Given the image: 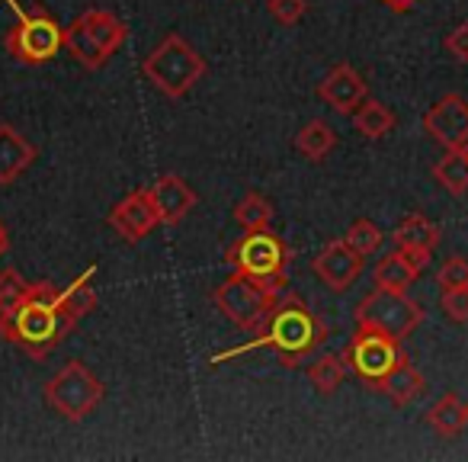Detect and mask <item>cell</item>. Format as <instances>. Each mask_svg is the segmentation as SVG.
<instances>
[{"instance_id": "1", "label": "cell", "mask_w": 468, "mask_h": 462, "mask_svg": "<svg viewBox=\"0 0 468 462\" xmlns=\"http://www.w3.org/2000/svg\"><path fill=\"white\" fill-rule=\"evenodd\" d=\"M78 328V318L61 302V289L52 283H29L23 299L0 318V338L42 360Z\"/></svg>"}, {"instance_id": "2", "label": "cell", "mask_w": 468, "mask_h": 462, "mask_svg": "<svg viewBox=\"0 0 468 462\" xmlns=\"http://www.w3.org/2000/svg\"><path fill=\"white\" fill-rule=\"evenodd\" d=\"M327 340L324 321L314 315V308L302 299L299 293H282L276 299V308L270 312L267 325L257 331V340L248 344L244 350H254V347H270L276 350V357L286 366H295L299 360L312 357L321 344Z\"/></svg>"}, {"instance_id": "3", "label": "cell", "mask_w": 468, "mask_h": 462, "mask_svg": "<svg viewBox=\"0 0 468 462\" xmlns=\"http://www.w3.org/2000/svg\"><path fill=\"white\" fill-rule=\"evenodd\" d=\"M292 261V251L280 235H273L270 228L261 231H248L234 244H228L225 263L231 274L248 276L257 286L270 289V293H286V267Z\"/></svg>"}, {"instance_id": "4", "label": "cell", "mask_w": 468, "mask_h": 462, "mask_svg": "<svg viewBox=\"0 0 468 462\" xmlns=\"http://www.w3.org/2000/svg\"><path fill=\"white\" fill-rule=\"evenodd\" d=\"M142 71L164 97L180 100L202 81V74H206V59H202L183 36L170 33V36H164V42H157L154 52L144 59Z\"/></svg>"}, {"instance_id": "5", "label": "cell", "mask_w": 468, "mask_h": 462, "mask_svg": "<svg viewBox=\"0 0 468 462\" xmlns=\"http://www.w3.org/2000/svg\"><path fill=\"white\" fill-rule=\"evenodd\" d=\"M42 395H46L48 408L65 417V421H84L103 402V382L93 376L87 363L71 360L48 379Z\"/></svg>"}, {"instance_id": "6", "label": "cell", "mask_w": 468, "mask_h": 462, "mask_svg": "<svg viewBox=\"0 0 468 462\" xmlns=\"http://www.w3.org/2000/svg\"><path fill=\"white\" fill-rule=\"evenodd\" d=\"M423 308L408 293H391V289H372L356 306V325L366 331H378L385 338H395L401 344L404 338L420 328Z\"/></svg>"}, {"instance_id": "7", "label": "cell", "mask_w": 468, "mask_h": 462, "mask_svg": "<svg viewBox=\"0 0 468 462\" xmlns=\"http://www.w3.org/2000/svg\"><path fill=\"white\" fill-rule=\"evenodd\" d=\"M280 295L282 293H270V289L257 286V283L248 280V276L231 274L221 286H215L212 302L231 325H238L241 331L257 334L263 325H267L270 312L276 308V299H280Z\"/></svg>"}, {"instance_id": "8", "label": "cell", "mask_w": 468, "mask_h": 462, "mask_svg": "<svg viewBox=\"0 0 468 462\" xmlns=\"http://www.w3.org/2000/svg\"><path fill=\"white\" fill-rule=\"evenodd\" d=\"M4 46L20 65H48L65 48V27L46 10H29L7 33Z\"/></svg>"}, {"instance_id": "9", "label": "cell", "mask_w": 468, "mask_h": 462, "mask_svg": "<svg viewBox=\"0 0 468 462\" xmlns=\"http://www.w3.org/2000/svg\"><path fill=\"white\" fill-rule=\"evenodd\" d=\"M401 357L404 353L395 338H385V334H378V331H366V328H359V331L353 334V340L344 350V363L350 366L366 385H372V389L395 370Z\"/></svg>"}, {"instance_id": "10", "label": "cell", "mask_w": 468, "mask_h": 462, "mask_svg": "<svg viewBox=\"0 0 468 462\" xmlns=\"http://www.w3.org/2000/svg\"><path fill=\"white\" fill-rule=\"evenodd\" d=\"M423 132L442 148H465L468 145V100L459 93L436 100L423 113Z\"/></svg>"}, {"instance_id": "11", "label": "cell", "mask_w": 468, "mask_h": 462, "mask_svg": "<svg viewBox=\"0 0 468 462\" xmlns=\"http://www.w3.org/2000/svg\"><path fill=\"white\" fill-rule=\"evenodd\" d=\"M157 225H161V219H157L154 199H151L148 189H132L110 212V228L129 244H138L142 238H148Z\"/></svg>"}, {"instance_id": "12", "label": "cell", "mask_w": 468, "mask_h": 462, "mask_svg": "<svg viewBox=\"0 0 468 462\" xmlns=\"http://www.w3.org/2000/svg\"><path fill=\"white\" fill-rule=\"evenodd\" d=\"M318 97L340 116H353L356 106L369 97V87L353 65H334L318 84Z\"/></svg>"}, {"instance_id": "13", "label": "cell", "mask_w": 468, "mask_h": 462, "mask_svg": "<svg viewBox=\"0 0 468 462\" xmlns=\"http://www.w3.org/2000/svg\"><path fill=\"white\" fill-rule=\"evenodd\" d=\"M312 270L327 289L344 293V289H350L353 283H356V276L363 274V257L340 238V242H331L318 257H314Z\"/></svg>"}, {"instance_id": "14", "label": "cell", "mask_w": 468, "mask_h": 462, "mask_svg": "<svg viewBox=\"0 0 468 462\" xmlns=\"http://www.w3.org/2000/svg\"><path fill=\"white\" fill-rule=\"evenodd\" d=\"M148 193H151V199H154L157 219H161L164 225H176V221H183L189 215V209L199 202L196 199V189L189 187L180 174L157 177V180L148 187Z\"/></svg>"}, {"instance_id": "15", "label": "cell", "mask_w": 468, "mask_h": 462, "mask_svg": "<svg viewBox=\"0 0 468 462\" xmlns=\"http://www.w3.org/2000/svg\"><path fill=\"white\" fill-rule=\"evenodd\" d=\"M36 161V145L14 125L0 123V187L16 183Z\"/></svg>"}, {"instance_id": "16", "label": "cell", "mask_w": 468, "mask_h": 462, "mask_svg": "<svg viewBox=\"0 0 468 462\" xmlns=\"http://www.w3.org/2000/svg\"><path fill=\"white\" fill-rule=\"evenodd\" d=\"M376 389L382 392V395H388L398 408H404V404H410L414 398H420L423 392H427V379L420 376V370H417L408 357H401L395 370H391Z\"/></svg>"}, {"instance_id": "17", "label": "cell", "mask_w": 468, "mask_h": 462, "mask_svg": "<svg viewBox=\"0 0 468 462\" xmlns=\"http://www.w3.org/2000/svg\"><path fill=\"white\" fill-rule=\"evenodd\" d=\"M423 421L433 427V434L452 440V436H459L462 430L468 427V404L462 402L455 392H449V395H440L433 404H430V411L423 414Z\"/></svg>"}, {"instance_id": "18", "label": "cell", "mask_w": 468, "mask_h": 462, "mask_svg": "<svg viewBox=\"0 0 468 462\" xmlns=\"http://www.w3.org/2000/svg\"><path fill=\"white\" fill-rule=\"evenodd\" d=\"M78 20L84 23L90 39L97 42L106 55H112L125 39H129V27H125L119 16H112L110 10H87V14H80Z\"/></svg>"}, {"instance_id": "19", "label": "cell", "mask_w": 468, "mask_h": 462, "mask_svg": "<svg viewBox=\"0 0 468 462\" xmlns=\"http://www.w3.org/2000/svg\"><path fill=\"white\" fill-rule=\"evenodd\" d=\"M395 248L408 251V248H417V251H433L440 244V225L430 221L427 215L420 212H410L401 225L395 228Z\"/></svg>"}, {"instance_id": "20", "label": "cell", "mask_w": 468, "mask_h": 462, "mask_svg": "<svg viewBox=\"0 0 468 462\" xmlns=\"http://www.w3.org/2000/svg\"><path fill=\"white\" fill-rule=\"evenodd\" d=\"M433 177L449 196H465L468 193V151L446 148V155L433 164Z\"/></svg>"}, {"instance_id": "21", "label": "cell", "mask_w": 468, "mask_h": 462, "mask_svg": "<svg viewBox=\"0 0 468 462\" xmlns=\"http://www.w3.org/2000/svg\"><path fill=\"white\" fill-rule=\"evenodd\" d=\"M353 125H356V132L363 138L378 142V138H385L391 129H395V113H391L385 103H378V100L366 97L363 103L356 106V113H353Z\"/></svg>"}, {"instance_id": "22", "label": "cell", "mask_w": 468, "mask_h": 462, "mask_svg": "<svg viewBox=\"0 0 468 462\" xmlns=\"http://www.w3.org/2000/svg\"><path fill=\"white\" fill-rule=\"evenodd\" d=\"M417 270L410 267L408 261H404V254L401 251H388V254L378 261V267H376V286L378 289H391V293H408L410 286H414V280H417Z\"/></svg>"}, {"instance_id": "23", "label": "cell", "mask_w": 468, "mask_h": 462, "mask_svg": "<svg viewBox=\"0 0 468 462\" xmlns=\"http://www.w3.org/2000/svg\"><path fill=\"white\" fill-rule=\"evenodd\" d=\"M65 48L71 52L74 61H80V65L87 68V71H97V68H103L106 61H110V55L90 39V33H87L80 20H74L71 27H65Z\"/></svg>"}, {"instance_id": "24", "label": "cell", "mask_w": 468, "mask_h": 462, "mask_svg": "<svg viewBox=\"0 0 468 462\" xmlns=\"http://www.w3.org/2000/svg\"><path fill=\"white\" fill-rule=\"evenodd\" d=\"M334 145H337V135H334V129L324 119H312V123L302 125V132L295 135V148H299L308 161H324L334 151Z\"/></svg>"}, {"instance_id": "25", "label": "cell", "mask_w": 468, "mask_h": 462, "mask_svg": "<svg viewBox=\"0 0 468 462\" xmlns=\"http://www.w3.org/2000/svg\"><path fill=\"white\" fill-rule=\"evenodd\" d=\"M234 221L244 228V231H261V228H270L273 221V202L263 193H248L234 202Z\"/></svg>"}, {"instance_id": "26", "label": "cell", "mask_w": 468, "mask_h": 462, "mask_svg": "<svg viewBox=\"0 0 468 462\" xmlns=\"http://www.w3.org/2000/svg\"><path fill=\"white\" fill-rule=\"evenodd\" d=\"M344 372H346L344 360L334 357V353H324V357L312 360V366H308V382H312L321 395H334V392L340 389V382H344Z\"/></svg>"}, {"instance_id": "27", "label": "cell", "mask_w": 468, "mask_h": 462, "mask_svg": "<svg viewBox=\"0 0 468 462\" xmlns=\"http://www.w3.org/2000/svg\"><path fill=\"white\" fill-rule=\"evenodd\" d=\"M93 274L97 270H87V274H80L78 280L71 283L68 289H61V302H65V308L74 315V318H84V315H90L93 308H97V293H93V286H90V280H93Z\"/></svg>"}, {"instance_id": "28", "label": "cell", "mask_w": 468, "mask_h": 462, "mask_svg": "<svg viewBox=\"0 0 468 462\" xmlns=\"http://www.w3.org/2000/svg\"><path fill=\"white\" fill-rule=\"evenodd\" d=\"M382 228L376 225V221H369V219H356L350 228H346V235H344V242L350 244L353 251H356L359 257H372L378 248H382Z\"/></svg>"}, {"instance_id": "29", "label": "cell", "mask_w": 468, "mask_h": 462, "mask_svg": "<svg viewBox=\"0 0 468 462\" xmlns=\"http://www.w3.org/2000/svg\"><path fill=\"white\" fill-rule=\"evenodd\" d=\"M27 286H29V283L23 280L16 270H4V274H0V318H4V315H7L10 308L23 299Z\"/></svg>"}, {"instance_id": "30", "label": "cell", "mask_w": 468, "mask_h": 462, "mask_svg": "<svg viewBox=\"0 0 468 462\" xmlns=\"http://www.w3.org/2000/svg\"><path fill=\"white\" fill-rule=\"evenodd\" d=\"M440 306H442V312H446V318H452V321H459V325H465V321H468V286L442 289Z\"/></svg>"}, {"instance_id": "31", "label": "cell", "mask_w": 468, "mask_h": 462, "mask_svg": "<svg viewBox=\"0 0 468 462\" xmlns=\"http://www.w3.org/2000/svg\"><path fill=\"white\" fill-rule=\"evenodd\" d=\"M267 7H270V14H273L276 23H282V27H295V23L308 14V0H270Z\"/></svg>"}, {"instance_id": "32", "label": "cell", "mask_w": 468, "mask_h": 462, "mask_svg": "<svg viewBox=\"0 0 468 462\" xmlns=\"http://www.w3.org/2000/svg\"><path fill=\"white\" fill-rule=\"evenodd\" d=\"M436 283L442 289H455V286H468V261L465 257H449L446 263L436 274Z\"/></svg>"}, {"instance_id": "33", "label": "cell", "mask_w": 468, "mask_h": 462, "mask_svg": "<svg viewBox=\"0 0 468 462\" xmlns=\"http://www.w3.org/2000/svg\"><path fill=\"white\" fill-rule=\"evenodd\" d=\"M446 52L452 55L455 61L468 65V23H459L455 29H449V36H446Z\"/></svg>"}, {"instance_id": "34", "label": "cell", "mask_w": 468, "mask_h": 462, "mask_svg": "<svg viewBox=\"0 0 468 462\" xmlns=\"http://www.w3.org/2000/svg\"><path fill=\"white\" fill-rule=\"evenodd\" d=\"M398 251H401V248H398ZM401 254H404V261H408L410 267H414L417 274H420V270L430 263V254H433V251H417V248H408V251H401Z\"/></svg>"}, {"instance_id": "35", "label": "cell", "mask_w": 468, "mask_h": 462, "mask_svg": "<svg viewBox=\"0 0 468 462\" xmlns=\"http://www.w3.org/2000/svg\"><path fill=\"white\" fill-rule=\"evenodd\" d=\"M382 4H385L388 10H395V14H410L417 0H382Z\"/></svg>"}, {"instance_id": "36", "label": "cell", "mask_w": 468, "mask_h": 462, "mask_svg": "<svg viewBox=\"0 0 468 462\" xmlns=\"http://www.w3.org/2000/svg\"><path fill=\"white\" fill-rule=\"evenodd\" d=\"M7 251H10V231H7V225L0 221V257L7 254Z\"/></svg>"}, {"instance_id": "37", "label": "cell", "mask_w": 468, "mask_h": 462, "mask_svg": "<svg viewBox=\"0 0 468 462\" xmlns=\"http://www.w3.org/2000/svg\"><path fill=\"white\" fill-rule=\"evenodd\" d=\"M465 151H468V145H465Z\"/></svg>"}]
</instances>
